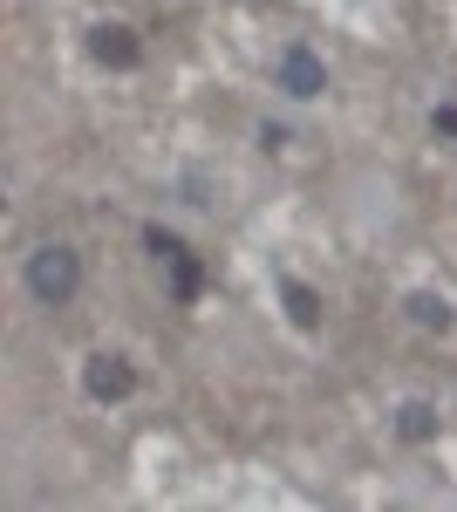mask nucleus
<instances>
[{
  "mask_svg": "<svg viewBox=\"0 0 457 512\" xmlns=\"http://www.w3.org/2000/svg\"><path fill=\"white\" fill-rule=\"evenodd\" d=\"M82 287V253L76 246H62V239H48L28 253V294H35L41 308H69Z\"/></svg>",
  "mask_w": 457,
  "mask_h": 512,
  "instance_id": "nucleus-1",
  "label": "nucleus"
},
{
  "mask_svg": "<svg viewBox=\"0 0 457 512\" xmlns=\"http://www.w3.org/2000/svg\"><path fill=\"white\" fill-rule=\"evenodd\" d=\"M144 253H151L157 267H164V280H171V301L178 308H191L198 294H205V260L191 253L178 233H164V226H144Z\"/></svg>",
  "mask_w": 457,
  "mask_h": 512,
  "instance_id": "nucleus-2",
  "label": "nucleus"
},
{
  "mask_svg": "<svg viewBox=\"0 0 457 512\" xmlns=\"http://www.w3.org/2000/svg\"><path fill=\"white\" fill-rule=\"evenodd\" d=\"M273 89H287L294 103H314V96H328V62L307 41H287L280 62H273Z\"/></svg>",
  "mask_w": 457,
  "mask_h": 512,
  "instance_id": "nucleus-3",
  "label": "nucleus"
},
{
  "mask_svg": "<svg viewBox=\"0 0 457 512\" xmlns=\"http://www.w3.org/2000/svg\"><path fill=\"white\" fill-rule=\"evenodd\" d=\"M130 390H137V362H130V355L96 349L82 362V396H89V403H123Z\"/></svg>",
  "mask_w": 457,
  "mask_h": 512,
  "instance_id": "nucleus-4",
  "label": "nucleus"
},
{
  "mask_svg": "<svg viewBox=\"0 0 457 512\" xmlns=\"http://www.w3.org/2000/svg\"><path fill=\"white\" fill-rule=\"evenodd\" d=\"M89 55L103 69H137L144 62V41H137V28H123V21H96L89 28Z\"/></svg>",
  "mask_w": 457,
  "mask_h": 512,
  "instance_id": "nucleus-5",
  "label": "nucleus"
},
{
  "mask_svg": "<svg viewBox=\"0 0 457 512\" xmlns=\"http://www.w3.org/2000/svg\"><path fill=\"white\" fill-rule=\"evenodd\" d=\"M403 315L417 321V328H430V335H451V328H457V308L437 294V287H417V294L403 301Z\"/></svg>",
  "mask_w": 457,
  "mask_h": 512,
  "instance_id": "nucleus-6",
  "label": "nucleus"
},
{
  "mask_svg": "<svg viewBox=\"0 0 457 512\" xmlns=\"http://www.w3.org/2000/svg\"><path fill=\"white\" fill-rule=\"evenodd\" d=\"M437 431H444L437 403H423V396H410V403L396 410V437H403V444H437Z\"/></svg>",
  "mask_w": 457,
  "mask_h": 512,
  "instance_id": "nucleus-7",
  "label": "nucleus"
},
{
  "mask_svg": "<svg viewBox=\"0 0 457 512\" xmlns=\"http://www.w3.org/2000/svg\"><path fill=\"white\" fill-rule=\"evenodd\" d=\"M280 308H287V321H294L301 335L321 328V294H314L307 280H280Z\"/></svg>",
  "mask_w": 457,
  "mask_h": 512,
  "instance_id": "nucleus-8",
  "label": "nucleus"
},
{
  "mask_svg": "<svg viewBox=\"0 0 457 512\" xmlns=\"http://www.w3.org/2000/svg\"><path fill=\"white\" fill-rule=\"evenodd\" d=\"M430 130H437V137H451V144H457V103H437V110H430Z\"/></svg>",
  "mask_w": 457,
  "mask_h": 512,
  "instance_id": "nucleus-9",
  "label": "nucleus"
},
{
  "mask_svg": "<svg viewBox=\"0 0 457 512\" xmlns=\"http://www.w3.org/2000/svg\"><path fill=\"white\" fill-rule=\"evenodd\" d=\"M260 151H287V123H260Z\"/></svg>",
  "mask_w": 457,
  "mask_h": 512,
  "instance_id": "nucleus-10",
  "label": "nucleus"
}]
</instances>
